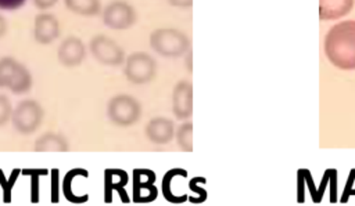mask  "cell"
Masks as SVG:
<instances>
[{
    "mask_svg": "<svg viewBox=\"0 0 355 206\" xmlns=\"http://www.w3.org/2000/svg\"><path fill=\"white\" fill-rule=\"evenodd\" d=\"M324 54L338 69H355V21L333 25L324 36Z\"/></svg>",
    "mask_w": 355,
    "mask_h": 206,
    "instance_id": "cell-1",
    "label": "cell"
},
{
    "mask_svg": "<svg viewBox=\"0 0 355 206\" xmlns=\"http://www.w3.org/2000/svg\"><path fill=\"white\" fill-rule=\"evenodd\" d=\"M151 48L166 58L182 57L190 48V39L175 28H159L150 35Z\"/></svg>",
    "mask_w": 355,
    "mask_h": 206,
    "instance_id": "cell-2",
    "label": "cell"
},
{
    "mask_svg": "<svg viewBox=\"0 0 355 206\" xmlns=\"http://www.w3.org/2000/svg\"><path fill=\"white\" fill-rule=\"evenodd\" d=\"M107 116L116 126H132L141 116V105L129 94H118L108 101Z\"/></svg>",
    "mask_w": 355,
    "mask_h": 206,
    "instance_id": "cell-3",
    "label": "cell"
},
{
    "mask_svg": "<svg viewBox=\"0 0 355 206\" xmlns=\"http://www.w3.org/2000/svg\"><path fill=\"white\" fill-rule=\"evenodd\" d=\"M44 116V111L42 105L32 98L22 100L12 109L11 122L15 130L24 135L32 134L42 123Z\"/></svg>",
    "mask_w": 355,
    "mask_h": 206,
    "instance_id": "cell-4",
    "label": "cell"
},
{
    "mask_svg": "<svg viewBox=\"0 0 355 206\" xmlns=\"http://www.w3.org/2000/svg\"><path fill=\"white\" fill-rule=\"evenodd\" d=\"M123 73L129 82L135 84H144L155 77L157 62L150 54L136 51L129 54L125 59Z\"/></svg>",
    "mask_w": 355,
    "mask_h": 206,
    "instance_id": "cell-5",
    "label": "cell"
},
{
    "mask_svg": "<svg viewBox=\"0 0 355 206\" xmlns=\"http://www.w3.org/2000/svg\"><path fill=\"white\" fill-rule=\"evenodd\" d=\"M101 18L105 26L111 29H128L137 19L136 10L125 0H112L101 10Z\"/></svg>",
    "mask_w": 355,
    "mask_h": 206,
    "instance_id": "cell-6",
    "label": "cell"
},
{
    "mask_svg": "<svg viewBox=\"0 0 355 206\" xmlns=\"http://www.w3.org/2000/svg\"><path fill=\"white\" fill-rule=\"evenodd\" d=\"M92 55L101 64L110 66H118L125 62L123 48L111 37L105 35H96L89 43Z\"/></svg>",
    "mask_w": 355,
    "mask_h": 206,
    "instance_id": "cell-7",
    "label": "cell"
},
{
    "mask_svg": "<svg viewBox=\"0 0 355 206\" xmlns=\"http://www.w3.org/2000/svg\"><path fill=\"white\" fill-rule=\"evenodd\" d=\"M155 173L148 169L133 170V202L148 203L153 202L157 195V187L154 185Z\"/></svg>",
    "mask_w": 355,
    "mask_h": 206,
    "instance_id": "cell-8",
    "label": "cell"
},
{
    "mask_svg": "<svg viewBox=\"0 0 355 206\" xmlns=\"http://www.w3.org/2000/svg\"><path fill=\"white\" fill-rule=\"evenodd\" d=\"M172 111L179 120L189 119L193 115V86L189 80L176 83L172 91Z\"/></svg>",
    "mask_w": 355,
    "mask_h": 206,
    "instance_id": "cell-9",
    "label": "cell"
},
{
    "mask_svg": "<svg viewBox=\"0 0 355 206\" xmlns=\"http://www.w3.org/2000/svg\"><path fill=\"white\" fill-rule=\"evenodd\" d=\"M85 57H86V46L76 36L65 37L58 46L57 58L67 68L78 66L85 59Z\"/></svg>",
    "mask_w": 355,
    "mask_h": 206,
    "instance_id": "cell-10",
    "label": "cell"
},
{
    "mask_svg": "<svg viewBox=\"0 0 355 206\" xmlns=\"http://www.w3.org/2000/svg\"><path fill=\"white\" fill-rule=\"evenodd\" d=\"M60 36V22L50 12H40L35 17L33 39L39 44H50Z\"/></svg>",
    "mask_w": 355,
    "mask_h": 206,
    "instance_id": "cell-11",
    "label": "cell"
},
{
    "mask_svg": "<svg viewBox=\"0 0 355 206\" xmlns=\"http://www.w3.org/2000/svg\"><path fill=\"white\" fill-rule=\"evenodd\" d=\"M144 133H146V137L155 145L169 144L175 135L173 122L164 116L153 118L146 124Z\"/></svg>",
    "mask_w": 355,
    "mask_h": 206,
    "instance_id": "cell-12",
    "label": "cell"
},
{
    "mask_svg": "<svg viewBox=\"0 0 355 206\" xmlns=\"http://www.w3.org/2000/svg\"><path fill=\"white\" fill-rule=\"evenodd\" d=\"M128 184V173L121 169H105L104 170V200L105 203L112 202V192L116 191L123 203H129V198L125 192Z\"/></svg>",
    "mask_w": 355,
    "mask_h": 206,
    "instance_id": "cell-13",
    "label": "cell"
},
{
    "mask_svg": "<svg viewBox=\"0 0 355 206\" xmlns=\"http://www.w3.org/2000/svg\"><path fill=\"white\" fill-rule=\"evenodd\" d=\"M354 7V0H319V18L322 21L338 19Z\"/></svg>",
    "mask_w": 355,
    "mask_h": 206,
    "instance_id": "cell-14",
    "label": "cell"
},
{
    "mask_svg": "<svg viewBox=\"0 0 355 206\" xmlns=\"http://www.w3.org/2000/svg\"><path fill=\"white\" fill-rule=\"evenodd\" d=\"M33 151L35 152H67L69 151V142L62 134L47 131L36 138Z\"/></svg>",
    "mask_w": 355,
    "mask_h": 206,
    "instance_id": "cell-15",
    "label": "cell"
},
{
    "mask_svg": "<svg viewBox=\"0 0 355 206\" xmlns=\"http://www.w3.org/2000/svg\"><path fill=\"white\" fill-rule=\"evenodd\" d=\"M89 177V171L85 170V169H71L69 171H67V174L64 176V180H62V192L67 198V200H69L71 203H85L87 199H89V195L85 194V195H76L72 189V181L76 178V177Z\"/></svg>",
    "mask_w": 355,
    "mask_h": 206,
    "instance_id": "cell-16",
    "label": "cell"
},
{
    "mask_svg": "<svg viewBox=\"0 0 355 206\" xmlns=\"http://www.w3.org/2000/svg\"><path fill=\"white\" fill-rule=\"evenodd\" d=\"M175 177H187V171L183 170V169H179V167H175V169H171L168 170L165 174H164V178H162V182H161V191H162V195L164 198L171 202V203H182L184 202L189 196L186 194L178 196L172 192V180Z\"/></svg>",
    "mask_w": 355,
    "mask_h": 206,
    "instance_id": "cell-17",
    "label": "cell"
},
{
    "mask_svg": "<svg viewBox=\"0 0 355 206\" xmlns=\"http://www.w3.org/2000/svg\"><path fill=\"white\" fill-rule=\"evenodd\" d=\"M65 7L78 15L94 17L101 12L100 0H64Z\"/></svg>",
    "mask_w": 355,
    "mask_h": 206,
    "instance_id": "cell-18",
    "label": "cell"
},
{
    "mask_svg": "<svg viewBox=\"0 0 355 206\" xmlns=\"http://www.w3.org/2000/svg\"><path fill=\"white\" fill-rule=\"evenodd\" d=\"M31 87H32V75L25 65L19 64L17 68V72L7 88L10 91H12L14 94H24V93H28L31 90Z\"/></svg>",
    "mask_w": 355,
    "mask_h": 206,
    "instance_id": "cell-19",
    "label": "cell"
},
{
    "mask_svg": "<svg viewBox=\"0 0 355 206\" xmlns=\"http://www.w3.org/2000/svg\"><path fill=\"white\" fill-rule=\"evenodd\" d=\"M19 62L12 57L0 58V87H8Z\"/></svg>",
    "mask_w": 355,
    "mask_h": 206,
    "instance_id": "cell-20",
    "label": "cell"
},
{
    "mask_svg": "<svg viewBox=\"0 0 355 206\" xmlns=\"http://www.w3.org/2000/svg\"><path fill=\"white\" fill-rule=\"evenodd\" d=\"M176 140L182 151H186V152L193 151V123L191 122H184L178 127Z\"/></svg>",
    "mask_w": 355,
    "mask_h": 206,
    "instance_id": "cell-21",
    "label": "cell"
},
{
    "mask_svg": "<svg viewBox=\"0 0 355 206\" xmlns=\"http://www.w3.org/2000/svg\"><path fill=\"white\" fill-rule=\"evenodd\" d=\"M22 174L31 176V202L37 203L39 202V180L40 177L47 174L46 169H24L21 170Z\"/></svg>",
    "mask_w": 355,
    "mask_h": 206,
    "instance_id": "cell-22",
    "label": "cell"
},
{
    "mask_svg": "<svg viewBox=\"0 0 355 206\" xmlns=\"http://www.w3.org/2000/svg\"><path fill=\"white\" fill-rule=\"evenodd\" d=\"M19 173H21V170L15 169V170H12V174L10 176V178H7V177H4L3 170H0V184H1V188H3L4 203H10V200H11V189H12V185L17 181V177H18Z\"/></svg>",
    "mask_w": 355,
    "mask_h": 206,
    "instance_id": "cell-23",
    "label": "cell"
},
{
    "mask_svg": "<svg viewBox=\"0 0 355 206\" xmlns=\"http://www.w3.org/2000/svg\"><path fill=\"white\" fill-rule=\"evenodd\" d=\"M12 115L11 101L6 94H0V126H4Z\"/></svg>",
    "mask_w": 355,
    "mask_h": 206,
    "instance_id": "cell-24",
    "label": "cell"
},
{
    "mask_svg": "<svg viewBox=\"0 0 355 206\" xmlns=\"http://www.w3.org/2000/svg\"><path fill=\"white\" fill-rule=\"evenodd\" d=\"M349 196H355V169H352L348 176V180L341 196V203H345Z\"/></svg>",
    "mask_w": 355,
    "mask_h": 206,
    "instance_id": "cell-25",
    "label": "cell"
},
{
    "mask_svg": "<svg viewBox=\"0 0 355 206\" xmlns=\"http://www.w3.org/2000/svg\"><path fill=\"white\" fill-rule=\"evenodd\" d=\"M51 203L58 202V169L51 170V192H50Z\"/></svg>",
    "mask_w": 355,
    "mask_h": 206,
    "instance_id": "cell-26",
    "label": "cell"
},
{
    "mask_svg": "<svg viewBox=\"0 0 355 206\" xmlns=\"http://www.w3.org/2000/svg\"><path fill=\"white\" fill-rule=\"evenodd\" d=\"M200 178H201V177H194V178L190 181V189L198 194V196L196 198L194 203H201V202H204V200L207 199V192H205L204 189H201V188L197 185V182H198Z\"/></svg>",
    "mask_w": 355,
    "mask_h": 206,
    "instance_id": "cell-27",
    "label": "cell"
},
{
    "mask_svg": "<svg viewBox=\"0 0 355 206\" xmlns=\"http://www.w3.org/2000/svg\"><path fill=\"white\" fill-rule=\"evenodd\" d=\"M26 0H0V10H17L25 4Z\"/></svg>",
    "mask_w": 355,
    "mask_h": 206,
    "instance_id": "cell-28",
    "label": "cell"
},
{
    "mask_svg": "<svg viewBox=\"0 0 355 206\" xmlns=\"http://www.w3.org/2000/svg\"><path fill=\"white\" fill-rule=\"evenodd\" d=\"M55 3H57V0H33V4L39 10H47V8L53 7Z\"/></svg>",
    "mask_w": 355,
    "mask_h": 206,
    "instance_id": "cell-29",
    "label": "cell"
},
{
    "mask_svg": "<svg viewBox=\"0 0 355 206\" xmlns=\"http://www.w3.org/2000/svg\"><path fill=\"white\" fill-rule=\"evenodd\" d=\"M171 6L180 7V8H187L193 6V0H168Z\"/></svg>",
    "mask_w": 355,
    "mask_h": 206,
    "instance_id": "cell-30",
    "label": "cell"
},
{
    "mask_svg": "<svg viewBox=\"0 0 355 206\" xmlns=\"http://www.w3.org/2000/svg\"><path fill=\"white\" fill-rule=\"evenodd\" d=\"M6 32H7V21H6V18L0 14V37L4 36Z\"/></svg>",
    "mask_w": 355,
    "mask_h": 206,
    "instance_id": "cell-31",
    "label": "cell"
}]
</instances>
